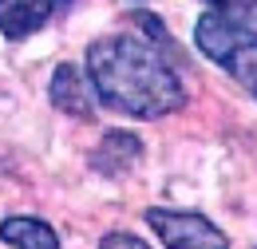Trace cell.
Returning <instances> with one entry per match:
<instances>
[{"label":"cell","mask_w":257,"mask_h":249,"mask_svg":"<svg viewBox=\"0 0 257 249\" xmlns=\"http://www.w3.org/2000/svg\"><path fill=\"white\" fill-rule=\"evenodd\" d=\"M87 79L95 95L131 119H162L186 103V87L162 48L139 36H103L87 48Z\"/></svg>","instance_id":"6da1fadb"},{"label":"cell","mask_w":257,"mask_h":249,"mask_svg":"<svg viewBox=\"0 0 257 249\" xmlns=\"http://www.w3.org/2000/svg\"><path fill=\"white\" fill-rule=\"evenodd\" d=\"M48 99L56 103V111H64L71 119H91L95 115V87H91L87 71H79L75 63H60L52 71Z\"/></svg>","instance_id":"277c9868"},{"label":"cell","mask_w":257,"mask_h":249,"mask_svg":"<svg viewBox=\"0 0 257 249\" xmlns=\"http://www.w3.org/2000/svg\"><path fill=\"white\" fill-rule=\"evenodd\" d=\"M99 249H151V245H143L135 233H107L99 241Z\"/></svg>","instance_id":"ba28073f"},{"label":"cell","mask_w":257,"mask_h":249,"mask_svg":"<svg viewBox=\"0 0 257 249\" xmlns=\"http://www.w3.org/2000/svg\"><path fill=\"white\" fill-rule=\"evenodd\" d=\"M71 4H75V0H52V8H56V12H64V8H71Z\"/></svg>","instance_id":"9c48e42d"},{"label":"cell","mask_w":257,"mask_h":249,"mask_svg":"<svg viewBox=\"0 0 257 249\" xmlns=\"http://www.w3.org/2000/svg\"><path fill=\"white\" fill-rule=\"evenodd\" d=\"M52 0H0V36L8 40H28L40 32L52 16Z\"/></svg>","instance_id":"8992f818"},{"label":"cell","mask_w":257,"mask_h":249,"mask_svg":"<svg viewBox=\"0 0 257 249\" xmlns=\"http://www.w3.org/2000/svg\"><path fill=\"white\" fill-rule=\"evenodd\" d=\"M0 241L12 249H60L56 229L40 218H4L0 221Z\"/></svg>","instance_id":"52a82bcc"},{"label":"cell","mask_w":257,"mask_h":249,"mask_svg":"<svg viewBox=\"0 0 257 249\" xmlns=\"http://www.w3.org/2000/svg\"><path fill=\"white\" fill-rule=\"evenodd\" d=\"M139 158H143V143L131 131H107L103 143L91 151V166L107 178H123L139 166Z\"/></svg>","instance_id":"5b68a950"},{"label":"cell","mask_w":257,"mask_h":249,"mask_svg":"<svg viewBox=\"0 0 257 249\" xmlns=\"http://www.w3.org/2000/svg\"><path fill=\"white\" fill-rule=\"evenodd\" d=\"M147 225L166 249H229L222 229L190 210H147Z\"/></svg>","instance_id":"3957f363"},{"label":"cell","mask_w":257,"mask_h":249,"mask_svg":"<svg viewBox=\"0 0 257 249\" xmlns=\"http://www.w3.org/2000/svg\"><path fill=\"white\" fill-rule=\"evenodd\" d=\"M194 44L206 60H214L225 75H233L257 99V28L225 12H206L194 24Z\"/></svg>","instance_id":"7a4b0ae2"}]
</instances>
